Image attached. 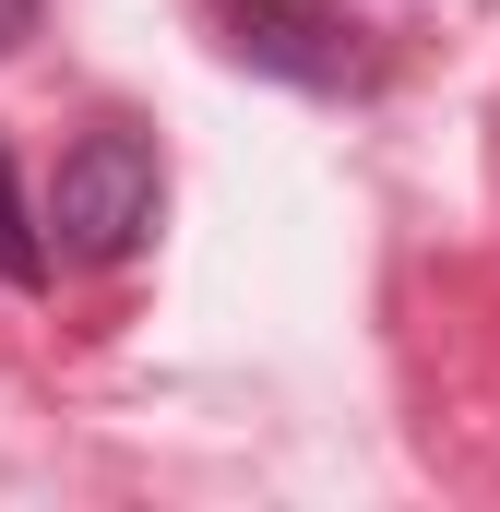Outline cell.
Here are the masks:
<instances>
[{
	"mask_svg": "<svg viewBox=\"0 0 500 512\" xmlns=\"http://www.w3.org/2000/svg\"><path fill=\"white\" fill-rule=\"evenodd\" d=\"M60 274V239H48V203H24V167H12V143H0V286H48Z\"/></svg>",
	"mask_w": 500,
	"mask_h": 512,
	"instance_id": "3",
	"label": "cell"
},
{
	"mask_svg": "<svg viewBox=\"0 0 500 512\" xmlns=\"http://www.w3.org/2000/svg\"><path fill=\"white\" fill-rule=\"evenodd\" d=\"M36 24H48V0H0V60H12V48H24Z\"/></svg>",
	"mask_w": 500,
	"mask_h": 512,
	"instance_id": "4",
	"label": "cell"
},
{
	"mask_svg": "<svg viewBox=\"0 0 500 512\" xmlns=\"http://www.w3.org/2000/svg\"><path fill=\"white\" fill-rule=\"evenodd\" d=\"M203 24L262 84H298V96H358L370 84V48L334 0H203Z\"/></svg>",
	"mask_w": 500,
	"mask_h": 512,
	"instance_id": "2",
	"label": "cell"
},
{
	"mask_svg": "<svg viewBox=\"0 0 500 512\" xmlns=\"http://www.w3.org/2000/svg\"><path fill=\"white\" fill-rule=\"evenodd\" d=\"M155 203H167V167H155V143L143 131H84L60 167H48V239L60 262H131L155 239Z\"/></svg>",
	"mask_w": 500,
	"mask_h": 512,
	"instance_id": "1",
	"label": "cell"
}]
</instances>
